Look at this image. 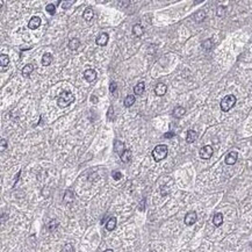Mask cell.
I'll use <instances>...</instances> for the list:
<instances>
[{
    "instance_id": "8",
    "label": "cell",
    "mask_w": 252,
    "mask_h": 252,
    "mask_svg": "<svg viewBox=\"0 0 252 252\" xmlns=\"http://www.w3.org/2000/svg\"><path fill=\"white\" fill-rule=\"evenodd\" d=\"M84 77H85L86 81L93 83V81L97 79V72H95L93 69H87L85 72H84Z\"/></svg>"
},
{
    "instance_id": "21",
    "label": "cell",
    "mask_w": 252,
    "mask_h": 252,
    "mask_svg": "<svg viewBox=\"0 0 252 252\" xmlns=\"http://www.w3.org/2000/svg\"><path fill=\"white\" fill-rule=\"evenodd\" d=\"M114 150L116 151L118 154H120V156H121L123 154V151H124V144L121 141H115V143H114Z\"/></svg>"
},
{
    "instance_id": "26",
    "label": "cell",
    "mask_w": 252,
    "mask_h": 252,
    "mask_svg": "<svg viewBox=\"0 0 252 252\" xmlns=\"http://www.w3.org/2000/svg\"><path fill=\"white\" fill-rule=\"evenodd\" d=\"M59 223H58V221L57 219H53V221H50L48 223V229L49 231H55L57 228H58Z\"/></svg>"
},
{
    "instance_id": "24",
    "label": "cell",
    "mask_w": 252,
    "mask_h": 252,
    "mask_svg": "<svg viewBox=\"0 0 252 252\" xmlns=\"http://www.w3.org/2000/svg\"><path fill=\"white\" fill-rule=\"evenodd\" d=\"M135 103V97L134 95H127L126 99H124V101H123V105L126 106L127 108H129L131 106Z\"/></svg>"
},
{
    "instance_id": "17",
    "label": "cell",
    "mask_w": 252,
    "mask_h": 252,
    "mask_svg": "<svg viewBox=\"0 0 252 252\" xmlns=\"http://www.w3.org/2000/svg\"><path fill=\"white\" fill-rule=\"evenodd\" d=\"M213 223L215 227H219V225H222L223 223V215L221 214V213H216L214 217H213Z\"/></svg>"
},
{
    "instance_id": "19",
    "label": "cell",
    "mask_w": 252,
    "mask_h": 252,
    "mask_svg": "<svg viewBox=\"0 0 252 252\" xmlns=\"http://www.w3.org/2000/svg\"><path fill=\"white\" fill-rule=\"evenodd\" d=\"M185 113H186V109H185L184 107H177V108L173 109V113L172 114H173V116H174L175 118H180L185 115Z\"/></svg>"
},
{
    "instance_id": "14",
    "label": "cell",
    "mask_w": 252,
    "mask_h": 252,
    "mask_svg": "<svg viewBox=\"0 0 252 252\" xmlns=\"http://www.w3.org/2000/svg\"><path fill=\"white\" fill-rule=\"evenodd\" d=\"M53 62V55L50 53H45L42 56V65L43 66H49Z\"/></svg>"
},
{
    "instance_id": "28",
    "label": "cell",
    "mask_w": 252,
    "mask_h": 252,
    "mask_svg": "<svg viewBox=\"0 0 252 252\" xmlns=\"http://www.w3.org/2000/svg\"><path fill=\"white\" fill-rule=\"evenodd\" d=\"M206 18V14H204V12L203 11H200V12H198L196 14L194 15V19L195 21H198V22H200V21H202L203 19Z\"/></svg>"
},
{
    "instance_id": "32",
    "label": "cell",
    "mask_w": 252,
    "mask_h": 252,
    "mask_svg": "<svg viewBox=\"0 0 252 252\" xmlns=\"http://www.w3.org/2000/svg\"><path fill=\"white\" fill-rule=\"evenodd\" d=\"M118 89V85H116V83H110V86H109V92L110 93H115V91Z\"/></svg>"
},
{
    "instance_id": "4",
    "label": "cell",
    "mask_w": 252,
    "mask_h": 252,
    "mask_svg": "<svg viewBox=\"0 0 252 252\" xmlns=\"http://www.w3.org/2000/svg\"><path fill=\"white\" fill-rule=\"evenodd\" d=\"M213 152H214V150H213V148L210 145H204L203 148L200 149L199 154L202 159H209L213 156Z\"/></svg>"
},
{
    "instance_id": "37",
    "label": "cell",
    "mask_w": 252,
    "mask_h": 252,
    "mask_svg": "<svg viewBox=\"0 0 252 252\" xmlns=\"http://www.w3.org/2000/svg\"><path fill=\"white\" fill-rule=\"evenodd\" d=\"M173 136H174L173 133H166V134L164 135V137H166V138H171V137H173Z\"/></svg>"
},
{
    "instance_id": "3",
    "label": "cell",
    "mask_w": 252,
    "mask_h": 252,
    "mask_svg": "<svg viewBox=\"0 0 252 252\" xmlns=\"http://www.w3.org/2000/svg\"><path fill=\"white\" fill-rule=\"evenodd\" d=\"M235 103H236V97L232 95V94H229V95H225V97L221 100L219 107H221V110H222V112H229V110L235 106Z\"/></svg>"
},
{
    "instance_id": "18",
    "label": "cell",
    "mask_w": 252,
    "mask_h": 252,
    "mask_svg": "<svg viewBox=\"0 0 252 252\" xmlns=\"http://www.w3.org/2000/svg\"><path fill=\"white\" fill-rule=\"evenodd\" d=\"M144 89H145V84L141 81V83H138L137 85H135L134 87V93L136 95H142L143 92H144Z\"/></svg>"
},
{
    "instance_id": "1",
    "label": "cell",
    "mask_w": 252,
    "mask_h": 252,
    "mask_svg": "<svg viewBox=\"0 0 252 252\" xmlns=\"http://www.w3.org/2000/svg\"><path fill=\"white\" fill-rule=\"evenodd\" d=\"M73 101H74V95L71 92H69V91H63L59 94L58 99H57V105L61 108H65L69 105H71Z\"/></svg>"
},
{
    "instance_id": "27",
    "label": "cell",
    "mask_w": 252,
    "mask_h": 252,
    "mask_svg": "<svg viewBox=\"0 0 252 252\" xmlns=\"http://www.w3.org/2000/svg\"><path fill=\"white\" fill-rule=\"evenodd\" d=\"M45 11L49 13V14H51V15H53L55 14V12H56V6H55V4H49L45 6Z\"/></svg>"
},
{
    "instance_id": "38",
    "label": "cell",
    "mask_w": 252,
    "mask_h": 252,
    "mask_svg": "<svg viewBox=\"0 0 252 252\" xmlns=\"http://www.w3.org/2000/svg\"><path fill=\"white\" fill-rule=\"evenodd\" d=\"M103 252H114L113 250H110V249H108V250H106V251H103Z\"/></svg>"
},
{
    "instance_id": "20",
    "label": "cell",
    "mask_w": 252,
    "mask_h": 252,
    "mask_svg": "<svg viewBox=\"0 0 252 252\" xmlns=\"http://www.w3.org/2000/svg\"><path fill=\"white\" fill-rule=\"evenodd\" d=\"M33 71H34V66H33V64L24 65L23 69H22V76H23V77H29V76L32 74Z\"/></svg>"
},
{
    "instance_id": "13",
    "label": "cell",
    "mask_w": 252,
    "mask_h": 252,
    "mask_svg": "<svg viewBox=\"0 0 252 252\" xmlns=\"http://www.w3.org/2000/svg\"><path fill=\"white\" fill-rule=\"evenodd\" d=\"M116 223H118L116 217H110V219L107 221V223H106V229H107L108 231H113L114 229L116 228Z\"/></svg>"
},
{
    "instance_id": "7",
    "label": "cell",
    "mask_w": 252,
    "mask_h": 252,
    "mask_svg": "<svg viewBox=\"0 0 252 252\" xmlns=\"http://www.w3.org/2000/svg\"><path fill=\"white\" fill-rule=\"evenodd\" d=\"M237 159H238V154L235 152V151H232V152H229V154L225 156V164L227 165H234L236 162H237Z\"/></svg>"
},
{
    "instance_id": "36",
    "label": "cell",
    "mask_w": 252,
    "mask_h": 252,
    "mask_svg": "<svg viewBox=\"0 0 252 252\" xmlns=\"http://www.w3.org/2000/svg\"><path fill=\"white\" fill-rule=\"evenodd\" d=\"M73 3H74V0H72V1H66V3H62V5H63V8H69L70 7V5H72Z\"/></svg>"
},
{
    "instance_id": "12",
    "label": "cell",
    "mask_w": 252,
    "mask_h": 252,
    "mask_svg": "<svg viewBox=\"0 0 252 252\" xmlns=\"http://www.w3.org/2000/svg\"><path fill=\"white\" fill-rule=\"evenodd\" d=\"M198 138V133L194 131V130H188L186 134V142L187 143H193L196 141Z\"/></svg>"
},
{
    "instance_id": "25",
    "label": "cell",
    "mask_w": 252,
    "mask_h": 252,
    "mask_svg": "<svg viewBox=\"0 0 252 252\" xmlns=\"http://www.w3.org/2000/svg\"><path fill=\"white\" fill-rule=\"evenodd\" d=\"M9 63V58L7 55H0V65H1V69H5Z\"/></svg>"
},
{
    "instance_id": "2",
    "label": "cell",
    "mask_w": 252,
    "mask_h": 252,
    "mask_svg": "<svg viewBox=\"0 0 252 252\" xmlns=\"http://www.w3.org/2000/svg\"><path fill=\"white\" fill-rule=\"evenodd\" d=\"M167 154H169V149H167L166 145H163V144H159L154 148L152 150V158L154 159V162H160L164 158H166Z\"/></svg>"
},
{
    "instance_id": "39",
    "label": "cell",
    "mask_w": 252,
    "mask_h": 252,
    "mask_svg": "<svg viewBox=\"0 0 252 252\" xmlns=\"http://www.w3.org/2000/svg\"><path fill=\"white\" fill-rule=\"evenodd\" d=\"M150 252H156V251H154V250H152V251H150Z\"/></svg>"
},
{
    "instance_id": "16",
    "label": "cell",
    "mask_w": 252,
    "mask_h": 252,
    "mask_svg": "<svg viewBox=\"0 0 252 252\" xmlns=\"http://www.w3.org/2000/svg\"><path fill=\"white\" fill-rule=\"evenodd\" d=\"M73 200H74V194H73V192L70 191V189L65 191V194H64V196H63V201H64V203H71Z\"/></svg>"
},
{
    "instance_id": "9",
    "label": "cell",
    "mask_w": 252,
    "mask_h": 252,
    "mask_svg": "<svg viewBox=\"0 0 252 252\" xmlns=\"http://www.w3.org/2000/svg\"><path fill=\"white\" fill-rule=\"evenodd\" d=\"M166 91H167V87L164 83H159V84H157L156 87H154V94L158 95V97H163L164 94L166 93Z\"/></svg>"
},
{
    "instance_id": "35",
    "label": "cell",
    "mask_w": 252,
    "mask_h": 252,
    "mask_svg": "<svg viewBox=\"0 0 252 252\" xmlns=\"http://www.w3.org/2000/svg\"><path fill=\"white\" fill-rule=\"evenodd\" d=\"M6 148H7V142L5 138H1V151H5Z\"/></svg>"
},
{
    "instance_id": "29",
    "label": "cell",
    "mask_w": 252,
    "mask_h": 252,
    "mask_svg": "<svg viewBox=\"0 0 252 252\" xmlns=\"http://www.w3.org/2000/svg\"><path fill=\"white\" fill-rule=\"evenodd\" d=\"M211 47H213V41L210 40V38H208V40L203 41L202 43V48L206 49V50H209V49H211Z\"/></svg>"
},
{
    "instance_id": "5",
    "label": "cell",
    "mask_w": 252,
    "mask_h": 252,
    "mask_svg": "<svg viewBox=\"0 0 252 252\" xmlns=\"http://www.w3.org/2000/svg\"><path fill=\"white\" fill-rule=\"evenodd\" d=\"M196 219H198L196 213H195V211H189V213H187L186 216H185L184 222H185L186 225H193V224L196 222Z\"/></svg>"
},
{
    "instance_id": "22",
    "label": "cell",
    "mask_w": 252,
    "mask_h": 252,
    "mask_svg": "<svg viewBox=\"0 0 252 252\" xmlns=\"http://www.w3.org/2000/svg\"><path fill=\"white\" fill-rule=\"evenodd\" d=\"M121 157V160L123 163H129L130 159H131V151L129 149H127V150L123 151V154L120 156Z\"/></svg>"
},
{
    "instance_id": "10",
    "label": "cell",
    "mask_w": 252,
    "mask_h": 252,
    "mask_svg": "<svg viewBox=\"0 0 252 252\" xmlns=\"http://www.w3.org/2000/svg\"><path fill=\"white\" fill-rule=\"evenodd\" d=\"M41 26V19L38 16H33L32 19L28 22V28L29 29H37Z\"/></svg>"
},
{
    "instance_id": "15",
    "label": "cell",
    "mask_w": 252,
    "mask_h": 252,
    "mask_svg": "<svg viewBox=\"0 0 252 252\" xmlns=\"http://www.w3.org/2000/svg\"><path fill=\"white\" fill-rule=\"evenodd\" d=\"M133 34L137 37L142 36L143 34H144V28H143L142 24H139V23L135 24L134 27H133Z\"/></svg>"
},
{
    "instance_id": "11",
    "label": "cell",
    "mask_w": 252,
    "mask_h": 252,
    "mask_svg": "<svg viewBox=\"0 0 252 252\" xmlns=\"http://www.w3.org/2000/svg\"><path fill=\"white\" fill-rule=\"evenodd\" d=\"M93 15H94V12H93V8L92 7H86L84 13H83V18H84V20L88 21V22L93 19Z\"/></svg>"
},
{
    "instance_id": "30",
    "label": "cell",
    "mask_w": 252,
    "mask_h": 252,
    "mask_svg": "<svg viewBox=\"0 0 252 252\" xmlns=\"http://www.w3.org/2000/svg\"><path fill=\"white\" fill-rule=\"evenodd\" d=\"M225 14V7L224 6H219L217 11H216V15L217 16H224Z\"/></svg>"
},
{
    "instance_id": "23",
    "label": "cell",
    "mask_w": 252,
    "mask_h": 252,
    "mask_svg": "<svg viewBox=\"0 0 252 252\" xmlns=\"http://www.w3.org/2000/svg\"><path fill=\"white\" fill-rule=\"evenodd\" d=\"M79 45H80V41L78 40V38H71L69 42V49L71 50H77L79 48Z\"/></svg>"
},
{
    "instance_id": "33",
    "label": "cell",
    "mask_w": 252,
    "mask_h": 252,
    "mask_svg": "<svg viewBox=\"0 0 252 252\" xmlns=\"http://www.w3.org/2000/svg\"><path fill=\"white\" fill-rule=\"evenodd\" d=\"M113 114H114V109H113V107L110 106L109 108H108V112H107V118H109L110 121L113 120Z\"/></svg>"
},
{
    "instance_id": "34",
    "label": "cell",
    "mask_w": 252,
    "mask_h": 252,
    "mask_svg": "<svg viewBox=\"0 0 252 252\" xmlns=\"http://www.w3.org/2000/svg\"><path fill=\"white\" fill-rule=\"evenodd\" d=\"M112 175H113V178L115 179V180H120V179L122 178L121 172H116V171H114L113 173H112Z\"/></svg>"
},
{
    "instance_id": "6",
    "label": "cell",
    "mask_w": 252,
    "mask_h": 252,
    "mask_svg": "<svg viewBox=\"0 0 252 252\" xmlns=\"http://www.w3.org/2000/svg\"><path fill=\"white\" fill-rule=\"evenodd\" d=\"M108 40H109V36H108V34H106V33H101V34H99L95 38V43L98 45H100V47H105L107 43H108Z\"/></svg>"
},
{
    "instance_id": "31",
    "label": "cell",
    "mask_w": 252,
    "mask_h": 252,
    "mask_svg": "<svg viewBox=\"0 0 252 252\" xmlns=\"http://www.w3.org/2000/svg\"><path fill=\"white\" fill-rule=\"evenodd\" d=\"M63 252H73V246L71 244H65L63 248Z\"/></svg>"
}]
</instances>
